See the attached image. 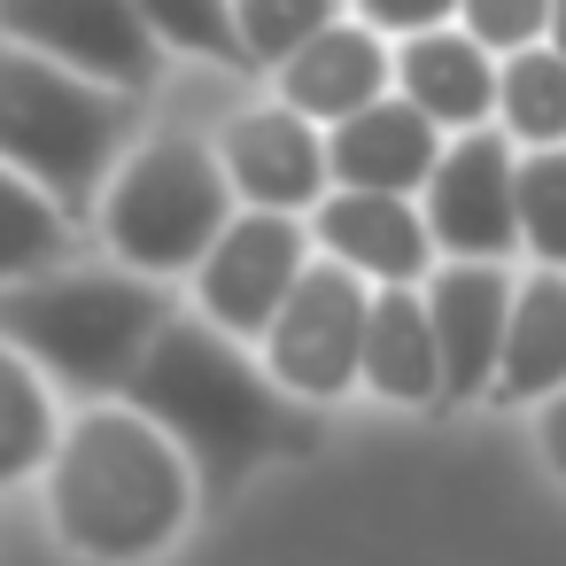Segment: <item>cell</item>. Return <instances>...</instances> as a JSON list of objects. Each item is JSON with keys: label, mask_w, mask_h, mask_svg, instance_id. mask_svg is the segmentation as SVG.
Masks as SVG:
<instances>
[{"label": "cell", "mask_w": 566, "mask_h": 566, "mask_svg": "<svg viewBox=\"0 0 566 566\" xmlns=\"http://www.w3.org/2000/svg\"><path fill=\"white\" fill-rule=\"evenodd\" d=\"M117 396L171 434V450L187 465H202L210 489H233L249 465L264 458H303L318 442V427L295 411V396L249 357V342H233L226 326H210L202 311H164V326L148 334V349L133 357V373L117 380Z\"/></svg>", "instance_id": "1"}, {"label": "cell", "mask_w": 566, "mask_h": 566, "mask_svg": "<svg viewBox=\"0 0 566 566\" xmlns=\"http://www.w3.org/2000/svg\"><path fill=\"white\" fill-rule=\"evenodd\" d=\"M48 512H55V535L78 558L140 566V558H156L187 527L195 465L133 403H102V411H78L71 427H55Z\"/></svg>", "instance_id": "2"}, {"label": "cell", "mask_w": 566, "mask_h": 566, "mask_svg": "<svg viewBox=\"0 0 566 566\" xmlns=\"http://www.w3.org/2000/svg\"><path fill=\"white\" fill-rule=\"evenodd\" d=\"M140 133V94L78 78L17 40H0V164L32 179L63 218H86L109 164Z\"/></svg>", "instance_id": "3"}, {"label": "cell", "mask_w": 566, "mask_h": 566, "mask_svg": "<svg viewBox=\"0 0 566 566\" xmlns=\"http://www.w3.org/2000/svg\"><path fill=\"white\" fill-rule=\"evenodd\" d=\"M171 295L148 272H24L0 280V342L24 365L55 373L78 396H109L148 334L164 326Z\"/></svg>", "instance_id": "4"}, {"label": "cell", "mask_w": 566, "mask_h": 566, "mask_svg": "<svg viewBox=\"0 0 566 566\" xmlns=\"http://www.w3.org/2000/svg\"><path fill=\"white\" fill-rule=\"evenodd\" d=\"M102 241L117 249L125 272H148V280H179L195 272V256L218 241V226L241 210L226 171H218V148L202 133H133V148L109 164L102 195Z\"/></svg>", "instance_id": "5"}, {"label": "cell", "mask_w": 566, "mask_h": 566, "mask_svg": "<svg viewBox=\"0 0 566 566\" xmlns=\"http://www.w3.org/2000/svg\"><path fill=\"white\" fill-rule=\"evenodd\" d=\"M365 280L334 256H311L295 272V287L280 295V311L264 318V373L295 396V403H334L357 388V342H365Z\"/></svg>", "instance_id": "6"}, {"label": "cell", "mask_w": 566, "mask_h": 566, "mask_svg": "<svg viewBox=\"0 0 566 566\" xmlns=\"http://www.w3.org/2000/svg\"><path fill=\"white\" fill-rule=\"evenodd\" d=\"M303 264H311L303 218H287V210H233L218 226V241L195 256V311L210 326H226L233 342H256Z\"/></svg>", "instance_id": "7"}, {"label": "cell", "mask_w": 566, "mask_h": 566, "mask_svg": "<svg viewBox=\"0 0 566 566\" xmlns=\"http://www.w3.org/2000/svg\"><path fill=\"white\" fill-rule=\"evenodd\" d=\"M419 226H427L434 256L504 264L520 249V233H512V140L489 125L442 140L434 171L419 179Z\"/></svg>", "instance_id": "8"}, {"label": "cell", "mask_w": 566, "mask_h": 566, "mask_svg": "<svg viewBox=\"0 0 566 566\" xmlns=\"http://www.w3.org/2000/svg\"><path fill=\"white\" fill-rule=\"evenodd\" d=\"M0 40H17L78 78H102L117 94H148L164 63L133 0H0Z\"/></svg>", "instance_id": "9"}, {"label": "cell", "mask_w": 566, "mask_h": 566, "mask_svg": "<svg viewBox=\"0 0 566 566\" xmlns=\"http://www.w3.org/2000/svg\"><path fill=\"white\" fill-rule=\"evenodd\" d=\"M210 148H218V171H226V187H233L241 210H287V218H303L326 195V133L311 117H295L287 102L241 109Z\"/></svg>", "instance_id": "10"}, {"label": "cell", "mask_w": 566, "mask_h": 566, "mask_svg": "<svg viewBox=\"0 0 566 566\" xmlns=\"http://www.w3.org/2000/svg\"><path fill=\"white\" fill-rule=\"evenodd\" d=\"M311 249H326L334 264H349L365 287H419L434 264V241L419 226L411 195H365V187H334L311 202Z\"/></svg>", "instance_id": "11"}, {"label": "cell", "mask_w": 566, "mask_h": 566, "mask_svg": "<svg viewBox=\"0 0 566 566\" xmlns=\"http://www.w3.org/2000/svg\"><path fill=\"white\" fill-rule=\"evenodd\" d=\"M419 303H427V326H434L442 396H450V403L481 396V388H489V365H496L512 272H504V264H465V256H450V264H427Z\"/></svg>", "instance_id": "12"}, {"label": "cell", "mask_w": 566, "mask_h": 566, "mask_svg": "<svg viewBox=\"0 0 566 566\" xmlns=\"http://www.w3.org/2000/svg\"><path fill=\"white\" fill-rule=\"evenodd\" d=\"M442 133L403 102V94H373L365 109L326 125V179L334 187H365V195H419V179L434 171Z\"/></svg>", "instance_id": "13"}, {"label": "cell", "mask_w": 566, "mask_h": 566, "mask_svg": "<svg viewBox=\"0 0 566 566\" xmlns=\"http://www.w3.org/2000/svg\"><path fill=\"white\" fill-rule=\"evenodd\" d=\"M272 71H280V102L326 133L334 117H349V109H365L373 94H388V40L365 32L357 17H334L326 32H311V40H303L287 63H272Z\"/></svg>", "instance_id": "14"}, {"label": "cell", "mask_w": 566, "mask_h": 566, "mask_svg": "<svg viewBox=\"0 0 566 566\" xmlns=\"http://www.w3.org/2000/svg\"><path fill=\"white\" fill-rule=\"evenodd\" d=\"M388 78H396V94H403L434 133H473V125H489V109H496V55L473 48V40L450 32V24L411 32V40L388 55Z\"/></svg>", "instance_id": "15"}, {"label": "cell", "mask_w": 566, "mask_h": 566, "mask_svg": "<svg viewBox=\"0 0 566 566\" xmlns=\"http://www.w3.org/2000/svg\"><path fill=\"white\" fill-rule=\"evenodd\" d=\"M566 388V272H535L512 287L504 303V334H496V365H489V388L496 403H535Z\"/></svg>", "instance_id": "16"}, {"label": "cell", "mask_w": 566, "mask_h": 566, "mask_svg": "<svg viewBox=\"0 0 566 566\" xmlns=\"http://www.w3.org/2000/svg\"><path fill=\"white\" fill-rule=\"evenodd\" d=\"M357 380L380 403H434L442 396V365H434V326L419 287H373L365 295V342H357Z\"/></svg>", "instance_id": "17"}, {"label": "cell", "mask_w": 566, "mask_h": 566, "mask_svg": "<svg viewBox=\"0 0 566 566\" xmlns=\"http://www.w3.org/2000/svg\"><path fill=\"white\" fill-rule=\"evenodd\" d=\"M504 117V140L520 148H558L566 140V63L535 40V48H512L496 63V109Z\"/></svg>", "instance_id": "18"}, {"label": "cell", "mask_w": 566, "mask_h": 566, "mask_svg": "<svg viewBox=\"0 0 566 566\" xmlns=\"http://www.w3.org/2000/svg\"><path fill=\"white\" fill-rule=\"evenodd\" d=\"M55 450V403H48V380L40 365H24L9 342H0V489L40 473Z\"/></svg>", "instance_id": "19"}, {"label": "cell", "mask_w": 566, "mask_h": 566, "mask_svg": "<svg viewBox=\"0 0 566 566\" xmlns=\"http://www.w3.org/2000/svg\"><path fill=\"white\" fill-rule=\"evenodd\" d=\"M512 233L535 264L566 272V140L512 156Z\"/></svg>", "instance_id": "20"}, {"label": "cell", "mask_w": 566, "mask_h": 566, "mask_svg": "<svg viewBox=\"0 0 566 566\" xmlns=\"http://www.w3.org/2000/svg\"><path fill=\"white\" fill-rule=\"evenodd\" d=\"M63 249H71V218L32 179H17L9 164H0V280H24L40 264H63Z\"/></svg>", "instance_id": "21"}, {"label": "cell", "mask_w": 566, "mask_h": 566, "mask_svg": "<svg viewBox=\"0 0 566 566\" xmlns=\"http://www.w3.org/2000/svg\"><path fill=\"white\" fill-rule=\"evenodd\" d=\"M233 9V40H241V63H287L311 32H326L342 17V0H226Z\"/></svg>", "instance_id": "22"}, {"label": "cell", "mask_w": 566, "mask_h": 566, "mask_svg": "<svg viewBox=\"0 0 566 566\" xmlns=\"http://www.w3.org/2000/svg\"><path fill=\"white\" fill-rule=\"evenodd\" d=\"M133 9H140L156 48H179V55L218 63V71H241V40H233L226 0H133Z\"/></svg>", "instance_id": "23"}, {"label": "cell", "mask_w": 566, "mask_h": 566, "mask_svg": "<svg viewBox=\"0 0 566 566\" xmlns=\"http://www.w3.org/2000/svg\"><path fill=\"white\" fill-rule=\"evenodd\" d=\"M543 9L551 0H458V32L489 55H512L543 40Z\"/></svg>", "instance_id": "24"}, {"label": "cell", "mask_w": 566, "mask_h": 566, "mask_svg": "<svg viewBox=\"0 0 566 566\" xmlns=\"http://www.w3.org/2000/svg\"><path fill=\"white\" fill-rule=\"evenodd\" d=\"M450 17H458V0H357V24L380 40H411V32H434Z\"/></svg>", "instance_id": "25"}, {"label": "cell", "mask_w": 566, "mask_h": 566, "mask_svg": "<svg viewBox=\"0 0 566 566\" xmlns=\"http://www.w3.org/2000/svg\"><path fill=\"white\" fill-rule=\"evenodd\" d=\"M535 442H543V465L566 481V388L543 396V427H535Z\"/></svg>", "instance_id": "26"}, {"label": "cell", "mask_w": 566, "mask_h": 566, "mask_svg": "<svg viewBox=\"0 0 566 566\" xmlns=\"http://www.w3.org/2000/svg\"><path fill=\"white\" fill-rule=\"evenodd\" d=\"M543 48L566 63V0H551V9H543Z\"/></svg>", "instance_id": "27"}]
</instances>
